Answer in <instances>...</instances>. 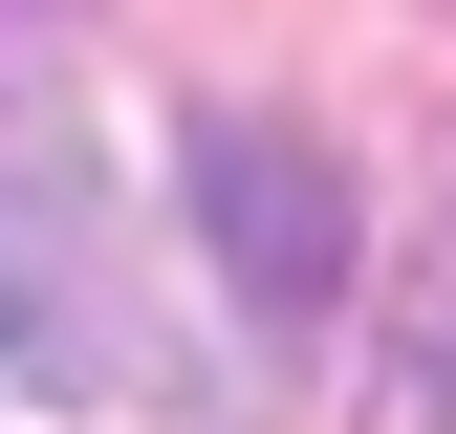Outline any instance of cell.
Returning a JSON list of instances; mask_svg holds the SVG:
<instances>
[{"label": "cell", "instance_id": "3", "mask_svg": "<svg viewBox=\"0 0 456 434\" xmlns=\"http://www.w3.org/2000/svg\"><path fill=\"white\" fill-rule=\"evenodd\" d=\"M370 434H456V174H435V239H413V283L370 304Z\"/></svg>", "mask_w": 456, "mask_h": 434}, {"label": "cell", "instance_id": "2", "mask_svg": "<svg viewBox=\"0 0 456 434\" xmlns=\"http://www.w3.org/2000/svg\"><path fill=\"white\" fill-rule=\"evenodd\" d=\"M131 326H109V239H87V174L22 152L0 174V391H109Z\"/></svg>", "mask_w": 456, "mask_h": 434}, {"label": "cell", "instance_id": "4", "mask_svg": "<svg viewBox=\"0 0 456 434\" xmlns=\"http://www.w3.org/2000/svg\"><path fill=\"white\" fill-rule=\"evenodd\" d=\"M44 22H66V0H0V66H22V44H44Z\"/></svg>", "mask_w": 456, "mask_h": 434}, {"label": "cell", "instance_id": "1", "mask_svg": "<svg viewBox=\"0 0 456 434\" xmlns=\"http://www.w3.org/2000/svg\"><path fill=\"white\" fill-rule=\"evenodd\" d=\"M196 239H217V283L261 326H326L348 304V152L282 131V108H217L196 131Z\"/></svg>", "mask_w": 456, "mask_h": 434}]
</instances>
